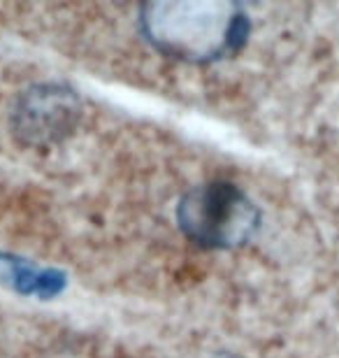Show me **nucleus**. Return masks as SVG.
<instances>
[{"label": "nucleus", "instance_id": "f257e3e1", "mask_svg": "<svg viewBox=\"0 0 339 358\" xmlns=\"http://www.w3.org/2000/svg\"><path fill=\"white\" fill-rule=\"evenodd\" d=\"M140 28L156 52L207 66L240 52L249 19L242 0H142Z\"/></svg>", "mask_w": 339, "mask_h": 358}, {"label": "nucleus", "instance_id": "f03ea898", "mask_svg": "<svg viewBox=\"0 0 339 358\" xmlns=\"http://www.w3.org/2000/svg\"><path fill=\"white\" fill-rule=\"evenodd\" d=\"M177 224L196 247L233 252L254 240L261 228V210L235 184L207 182L182 196Z\"/></svg>", "mask_w": 339, "mask_h": 358}, {"label": "nucleus", "instance_id": "7ed1b4c3", "mask_svg": "<svg viewBox=\"0 0 339 358\" xmlns=\"http://www.w3.org/2000/svg\"><path fill=\"white\" fill-rule=\"evenodd\" d=\"M82 119V100L66 84H35L19 96L12 110V131L31 147L56 145Z\"/></svg>", "mask_w": 339, "mask_h": 358}, {"label": "nucleus", "instance_id": "20e7f679", "mask_svg": "<svg viewBox=\"0 0 339 358\" xmlns=\"http://www.w3.org/2000/svg\"><path fill=\"white\" fill-rule=\"evenodd\" d=\"M0 284L35 298H54L66 289V275L54 268H42L19 256L0 254Z\"/></svg>", "mask_w": 339, "mask_h": 358}]
</instances>
